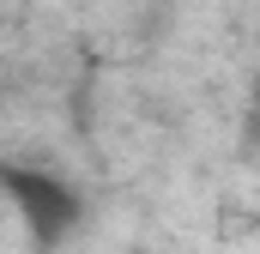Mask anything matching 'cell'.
<instances>
[{"label":"cell","instance_id":"6da1fadb","mask_svg":"<svg viewBox=\"0 0 260 254\" xmlns=\"http://www.w3.org/2000/svg\"><path fill=\"white\" fill-rule=\"evenodd\" d=\"M6 194H12L18 218H24L43 242L73 236V224H79V212H85L79 188H73L67 176H49V170H12V176H6Z\"/></svg>","mask_w":260,"mask_h":254}]
</instances>
